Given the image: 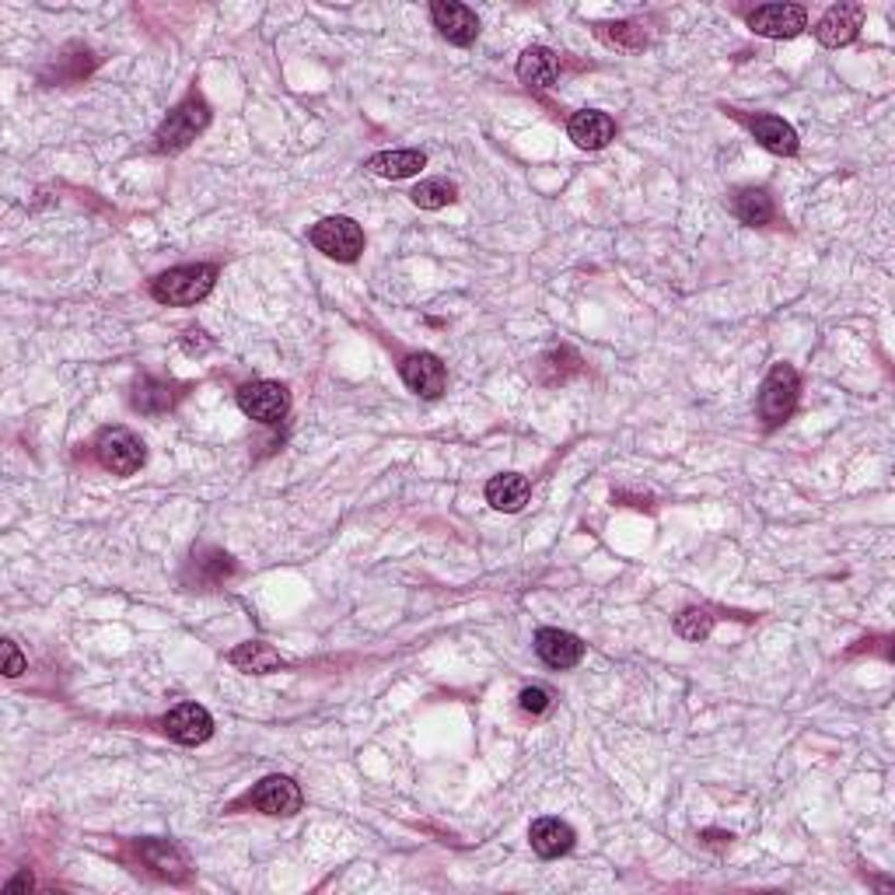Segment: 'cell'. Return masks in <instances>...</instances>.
Returning <instances> with one entry per match:
<instances>
[{"instance_id":"603a6c76","label":"cell","mask_w":895,"mask_h":895,"mask_svg":"<svg viewBox=\"0 0 895 895\" xmlns=\"http://www.w3.org/2000/svg\"><path fill=\"white\" fill-rule=\"evenodd\" d=\"M140 857L161 874V879H168V882H183L186 879V861H183V853H178L175 847L168 844H161V839H151V844H140Z\"/></svg>"},{"instance_id":"2e32d148","label":"cell","mask_w":895,"mask_h":895,"mask_svg":"<svg viewBox=\"0 0 895 895\" xmlns=\"http://www.w3.org/2000/svg\"><path fill=\"white\" fill-rule=\"evenodd\" d=\"M745 127L766 151L783 154V158L798 154V133L791 123H783L780 116H745Z\"/></svg>"},{"instance_id":"44dd1931","label":"cell","mask_w":895,"mask_h":895,"mask_svg":"<svg viewBox=\"0 0 895 895\" xmlns=\"http://www.w3.org/2000/svg\"><path fill=\"white\" fill-rule=\"evenodd\" d=\"M731 210H735V218L748 228H763L774 221V200H769L766 189H739L735 200H731Z\"/></svg>"},{"instance_id":"ffe728a7","label":"cell","mask_w":895,"mask_h":895,"mask_svg":"<svg viewBox=\"0 0 895 895\" xmlns=\"http://www.w3.org/2000/svg\"><path fill=\"white\" fill-rule=\"evenodd\" d=\"M427 165L423 151H379L368 158V172L382 178H409Z\"/></svg>"},{"instance_id":"8992f818","label":"cell","mask_w":895,"mask_h":895,"mask_svg":"<svg viewBox=\"0 0 895 895\" xmlns=\"http://www.w3.org/2000/svg\"><path fill=\"white\" fill-rule=\"evenodd\" d=\"M239 409L248 420L277 427L291 409V392L280 382H248L239 388Z\"/></svg>"},{"instance_id":"f546056e","label":"cell","mask_w":895,"mask_h":895,"mask_svg":"<svg viewBox=\"0 0 895 895\" xmlns=\"http://www.w3.org/2000/svg\"><path fill=\"white\" fill-rule=\"evenodd\" d=\"M32 885H35V882H32V874H28V871H22V874H18V879H11V882L4 885V892H8V895H14V892H25V888H32Z\"/></svg>"},{"instance_id":"f1b7e54d","label":"cell","mask_w":895,"mask_h":895,"mask_svg":"<svg viewBox=\"0 0 895 895\" xmlns=\"http://www.w3.org/2000/svg\"><path fill=\"white\" fill-rule=\"evenodd\" d=\"M183 347L189 350V353H207L213 344L207 339V333L204 329H186V339H183Z\"/></svg>"},{"instance_id":"52a82bcc","label":"cell","mask_w":895,"mask_h":895,"mask_svg":"<svg viewBox=\"0 0 895 895\" xmlns=\"http://www.w3.org/2000/svg\"><path fill=\"white\" fill-rule=\"evenodd\" d=\"M245 801L253 804V809H259L263 815H298L304 804V794L291 777L274 774V777H263L253 791H248Z\"/></svg>"},{"instance_id":"277c9868","label":"cell","mask_w":895,"mask_h":895,"mask_svg":"<svg viewBox=\"0 0 895 895\" xmlns=\"http://www.w3.org/2000/svg\"><path fill=\"white\" fill-rule=\"evenodd\" d=\"M312 245L318 248L322 256H329L336 263H353L357 256L364 253V231L353 218H344V213H336V218H322L312 231H309Z\"/></svg>"},{"instance_id":"8fae6325","label":"cell","mask_w":895,"mask_h":895,"mask_svg":"<svg viewBox=\"0 0 895 895\" xmlns=\"http://www.w3.org/2000/svg\"><path fill=\"white\" fill-rule=\"evenodd\" d=\"M161 728H165V735L175 739L178 745H204L213 735V718L200 704H178L175 710L165 713Z\"/></svg>"},{"instance_id":"cb8c5ba5","label":"cell","mask_w":895,"mask_h":895,"mask_svg":"<svg viewBox=\"0 0 895 895\" xmlns=\"http://www.w3.org/2000/svg\"><path fill=\"white\" fill-rule=\"evenodd\" d=\"M539 374H543V382L546 385H557V382H567L570 374H581V357L574 350H549L543 361H539Z\"/></svg>"},{"instance_id":"9c48e42d","label":"cell","mask_w":895,"mask_h":895,"mask_svg":"<svg viewBox=\"0 0 895 895\" xmlns=\"http://www.w3.org/2000/svg\"><path fill=\"white\" fill-rule=\"evenodd\" d=\"M399 371H403L406 388L417 392L420 399H438L441 392H444V385H448V371L441 364V357L438 353H427V350L409 353L406 361L399 364Z\"/></svg>"},{"instance_id":"ba28073f","label":"cell","mask_w":895,"mask_h":895,"mask_svg":"<svg viewBox=\"0 0 895 895\" xmlns=\"http://www.w3.org/2000/svg\"><path fill=\"white\" fill-rule=\"evenodd\" d=\"M748 28L766 39H794L809 28V11L801 4H763L748 14Z\"/></svg>"},{"instance_id":"4316f807","label":"cell","mask_w":895,"mask_h":895,"mask_svg":"<svg viewBox=\"0 0 895 895\" xmlns=\"http://www.w3.org/2000/svg\"><path fill=\"white\" fill-rule=\"evenodd\" d=\"M518 704H522V710L532 713V718H539V713L549 710L553 696H549V689H543V686H528V689H522V696H518Z\"/></svg>"},{"instance_id":"d4e9b609","label":"cell","mask_w":895,"mask_h":895,"mask_svg":"<svg viewBox=\"0 0 895 895\" xmlns=\"http://www.w3.org/2000/svg\"><path fill=\"white\" fill-rule=\"evenodd\" d=\"M458 196L455 183H448V178H423V183L409 193V200H414L420 210H441L448 207Z\"/></svg>"},{"instance_id":"484cf974","label":"cell","mask_w":895,"mask_h":895,"mask_svg":"<svg viewBox=\"0 0 895 895\" xmlns=\"http://www.w3.org/2000/svg\"><path fill=\"white\" fill-rule=\"evenodd\" d=\"M675 630H678V637L700 643L713 630V616L707 613V608H700V605H689V608H683V613L675 616Z\"/></svg>"},{"instance_id":"5b68a950","label":"cell","mask_w":895,"mask_h":895,"mask_svg":"<svg viewBox=\"0 0 895 895\" xmlns=\"http://www.w3.org/2000/svg\"><path fill=\"white\" fill-rule=\"evenodd\" d=\"M95 452H98V462L113 476H133V473H140V465L148 462L144 441H140L133 431H127V427H105L95 441Z\"/></svg>"},{"instance_id":"3957f363","label":"cell","mask_w":895,"mask_h":895,"mask_svg":"<svg viewBox=\"0 0 895 895\" xmlns=\"http://www.w3.org/2000/svg\"><path fill=\"white\" fill-rule=\"evenodd\" d=\"M798 392H801V379L791 364H774L766 374V382L759 388V420L766 427H777L787 417L794 414L798 406Z\"/></svg>"},{"instance_id":"83f0119b","label":"cell","mask_w":895,"mask_h":895,"mask_svg":"<svg viewBox=\"0 0 895 895\" xmlns=\"http://www.w3.org/2000/svg\"><path fill=\"white\" fill-rule=\"evenodd\" d=\"M28 669V661H25V654L18 651V643L14 640H4V675H22Z\"/></svg>"},{"instance_id":"4fadbf2b","label":"cell","mask_w":895,"mask_h":895,"mask_svg":"<svg viewBox=\"0 0 895 895\" xmlns=\"http://www.w3.org/2000/svg\"><path fill=\"white\" fill-rule=\"evenodd\" d=\"M535 654L543 658V665L563 672V669H574L584 658V643L574 634L557 630V626H546V630L535 634Z\"/></svg>"},{"instance_id":"5bb4252c","label":"cell","mask_w":895,"mask_h":895,"mask_svg":"<svg viewBox=\"0 0 895 895\" xmlns=\"http://www.w3.org/2000/svg\"><path fill=\"white\" fill-rule=\"evenodd\" d=\"M567 133H570V140H574L578 148H584V151H598V148H605L608 140L616 137V123H613V116H608V113L581 109V113L570 116Z\"/></svg>"},{"instance_id":"d6986e66","label":"cell","mask_w":895,"mask_h":895,"mask_svg":"<svg viewBox=\"0 0 895 895\" xmlns=\"http://www.w3.org/2000/svg\"><path fill=\"white\" fill-rule=\"evenodd\" d=\"M228 661H231L235 669L248 672V675H266V672L283 669V658L270 648V643H263V640L239 643V648L228 654Z\"/></svg>"},{"instance_id":"9a60e30c","label":"cell","mask_w":895,"mask_h":895,"mask_svg":"<svg viewBox=\"0 0 895 895\" xmlns=\"http://www.w3.org/2000/svg\"><path fill=\"white\" fill-rule=\"evenodd\" d=\"M518 81L528 88H553L560 81L557 53L546 46H528L522 57H518Z\"/></svg>"},{"instance_id":"30bf717a","label":"cell","mask_w":895,"mask_h":895,"mask_svg":"<svg viewBox=\"0 0 895 895\" xmlns=\"http://www.w3.org/2000/svg\"><path fill=\"white\" fill-rule=\"evenodd\" d=\"M431 22L452 46H473L479 35L476 11L458 4V0H438V4H431Z\"/></svg>"},{"instance_id":"7402d4cb","label":"cell","mask_w":895,"mask_h":895,"mask_svg":"<svg viewBox=\"0 0 895 895\" xmlns=\"http://www.w3.org/2000/svg\"><path fill=\"white\" fill-rule=\"evenodd\" d=\"M175 399H178L175 385L158 382V379H151V374H144L133 392V406L140 409V414H165V409L175 406Z\"/></svg>"},{"instance_id":"6da1fadb","label":"cell","mask_w":895,"mask_h":895,"mask_svg":"<svg viewBox=\"0 0 895 895\" xmlns=\"http://www.w3.org/2000/svg\"><path fill=\"white\" fill-rule=\"evenodd\" d=\"M213 280H218V270L207 263L172 266L151 283V294L161 304H172V309H189V304L204 301L213 291Z\"/></svg>"},{"instance_id":"7a4b0ae2","label":"cell","mask_w":895,"mask_h":895,"mask_svg":"<svg viewBox=\"0 0 895 895\" xmlns=\"http://www.w3.org/2000/svg\"><path fill=\"white\" fill-rule=\"evenodd\" d=\"M207 123H210V105H207V98H204L200 92L186 95V102H178L175 109L168 113V119L158 127V133H154V151H161V154H175V151L189 148L193 140L207 130Z\"/></svg>"},{"instance_id":"7c38bea8","label":"cell","mask_w":895,"mask_h":895,"mask_svg":"<svg viewBox=\"0 0 895 895\" xmlns=\"http://www.w3.org/2000/svg\"><path fill=\"white\" fill-rule=\"evenodd\" d=\"M861 22H864V8L861 4H836L822 14V22L815 28V39L829 49H839V46H850L857 39V32H861Z\"/></svg>"},{"instance_id":"ac0fdd59","label":"cell","mask_w":895,"mask_h":895,"mask_svg":"<svg viewBox=\"0 0 895 895\" xmlns=\"http://www.w3.org/2000/svg\"><path fill=\"white\" fill-rule=\"evenodd\" d=\"M528 493H532V487L522 473H500L487 483V500L497 511H508V514L522 511L528 504Z\"/></svg>"},{"instance_id":"e0dca14e","label":"cell","mask_w":895,"mask_h":895,"mask_svg":"<svg viewBox=\"0 0 895 895\" xmlns=\"http://www.w3.org/2000/svg\"><path fill=\"white\" fill-rule=\"evenodd\" d=\"M532 850L543 857V861H553V857H563L570 853V847H574V829L567 826V822L560 818H539V822H532Z\"/></svg>"}]
</instances>
